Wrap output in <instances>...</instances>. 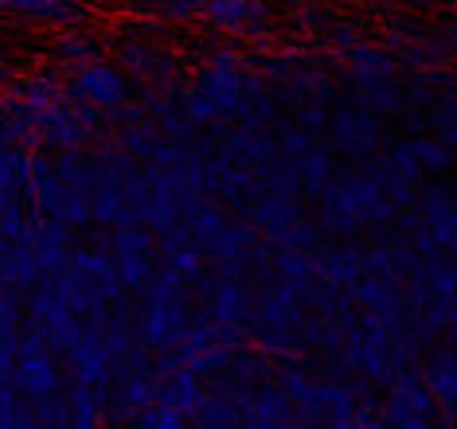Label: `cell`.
<instances>
[{
  "instance_id": "obj_36",
  "label": "cell",
  "mask_w": 457,
  "mask_h": 429,
  "mask_svg": "<svg viewBox=\"0 0 457 429\" xmlns=\"http://www.w3.org/2000/svg\"><path fill=\"white\" fill-rule=\"evenodd\" d=\"M133 425H141V429H184V425H188V417H184L180 410H172L169 402L153 399L145 410H137Z\"/></svg>"
},
{
  "instance_id": "obj_11",
  "label": "cell",
  "mask_w": 457,
  "mask_h": 429,
  "mask_svg": "<svg viewBox=\"0 0 457 429\" xmlns=\"http://www.w3.org/2000/svg\"><path fill=\"white\" fill-rule=\"evenodd\" d=\"M71 94L98 110H113V106H126L129 102V78L118 62L106 59H82L71 67Z\"/></svg>"
},
{
  "instance_id": "obj_37",
  "label": "cell",
  "mask_w": 457,
  "mask_h": 429,
  "mask_svg": "<svg viewBox=\"0 0 457 429\" xmlns=\"http://www.w3.org/2000/svg\"><path fill=\"white\" fill-rule=\"evenodd\" d=\"M55 51H59V59L75 67V62L95 59V55H98V39H95V36H87V31H79V28H67Z\"/></svg>"
},
{
  "instance_id": "obj_7",
  "label": "cell",
  "mask_w": 457,
  "mask_h": 429,
  "mask_svg": "<svg viewBox=\"0 0 457 429\" xmlns=\"http://www.w3.org/2000/svg\"><path fill=\"white\" fill-rule=\"evenodd\" d=\"M328 129V149L345 153L352 161H368L379 149L383 137V113L368 110V106H337L325 121Z\"/></svg>"
},
{
  "instance_id": "obj_29",
  "label": "cell",
  "mask_w": 457,
  "mask_h": 429,
  "mask_svg": "<svg viewBox=\"0 0 457 429\" xmlns=\"http://www.w3.org/2000/svg\"><path fill=\"white\" fill-rule=\"evenodd\" d=\"M118 55L129 67V75H141V78H149V82H169L176 75V59L161 55V51H153V47H145V44H133V39L118 47Z\"/></svg>"
},
{
  "instance_id": "obj_2",
  "label": "cell",
  "mask_w": 457,
  "mask_h": 429,
  "mask_svg": "<svg viewBox=\"0 0 457 429\" xmlns=\"http://www.w3.org/2000/svg\"><path fill=\"white\" fill-rule=\"evenodd\" d=\"M55 285L67 297V305L75 309L79 320H95L113 301L126 297V285L113 274L110 254H102V250H75L71 266L63 274H55Z\"/></svg>"
},
{
  "instance_id": "obj_10",
  "label": "cell",
  "mask_w": 457,
  "mask_h": 429,
  "mask_svg": "<svg viewBox=\"0 0 457 429\" xmlns=\"http://www.w3.org/2000/svg\"><path fill=\"white\" fill-rule=\"evenodd\" d=\"M192 324V301L176 297V301H141L133 332L149 351H172L184 340Z\"/></svg>"
},
{
  "instance_id": "obj_5",
  "label": "cell",
  "mask_w": 457,
  "mask_h": 429,
  "mask_svg": "<svg viewBox=\"0 0 457 429\" xmlns=\"http://www.w3.org/2000/svg\"><path fill=\"white\" fill-rule=\"evenodd\" d=\"M379 414H383V425L391 429H430L442 422L434 394L419 383V367L403 371L399 379L387 383V399H383Z\"/></svg>"
},
{
  "instance_id": "obj_39",
  "label": "cell",
  "mask_w": 457,
  "mask_h": 429,
  "mask_svg": "<svg viewBox=\"0 0 457 429\" xmlns=\"http://www.w3.org/2000/svg\"><path fill=\"white\" fill-rule=\"evenodd\" d=\"M325 121H328V106H325V102L305 98V106H301V113H297V125H301V129L320 133V129H325Z\"/></svg>"
},
{
  "instance_id": "obj_33",
  "label": "cell",
  "mask_w": 457,
  "mask_h": 429,
  "mask_svg": "<svg viewBox=\"0 0 457 429\" xmlns=\"http://www.w3.org/2000/svg\"><path fill=\"white\" fill-rule=\"evenodd\" d=\"M262 243L270 250H313L320 243V227L309 223V219L301 215V219H294V223H286L278 230H266Z\"/></svg>"
},
{
  "instance_id": "obj_8",
  "label": "cell",
  "mask_w": 457,
  "mask_h": 429,
  "mask_svg": "<svg viewBox=\"0 0 457 429\" xmlns=\"http://www.w3.org/2000/svg\"><path fill=\"white\" fill-rule=\"evenodd\" d=\"M246 75H251V67H246V59L238 55V51H220V55H212V62L200 70L195 90H200L204 98L215 106V113L227 121V118L238 113V106H243Z\"/></svg>"
},
{
  "instance_id": "obj_4",
  "label": "cell",
  "mask_w": 457,
  "mask_h": 429,
  "mask_svg": "<svg viewBox=\"0 0 457 429\" xmlns=\"http://www.w3.org/2000/svg\"><path fill=\"white\" fill-rule=\"evenodd\" d=\"M32 133H36V144H44L51 153H63V149H87L90 137L98 133L102 125V110L90 106V102L75 98V94H67V98L51 102L47 110L32 113Z\"/></svg>"
},
{
  "instance_id": "obj_16",
  "label": "cell",
  "mask_w": 457,
  "mask_h": 429,
  "mask_svg": "<svg viewBox=\"0 0 457 429\" xmlns=\"http://www.w3.org/2000/svg\"><path fill=\"white\" fill-rule=\"evenodd\" d=\"M243 425H251V429H294V425H301V417H297V406L289 402V394L282 391V386L266 379L251 394V402L243 406Z\"/></svg>"
},
{
  "instance_id": "obj_6",
  "label": "cell",
  "mask_w": 457,
  "mask_h": 429,
  "mask_svg": "<svg viewBox=\"0 0 457 429\" xmlns=\"http://www.w3.org/2000/svg\"><path fill=\"white\" fill-rule=\"evenodd\" d=\"M110 261H113V274L126 285V293H137L149 274L161 266L157 258V235L149 227L133 223V227H113L110 238Z\"/></svg>"
},
{
  "instance_id": "obj_30",
  "label": "cell",
  "mask_w": 457,
  "mask_h": 429,
  "mask_svg": "<svg viewBox=\"0 0 457 429\" xmlns=\"http://www.w3.org/2000/svg\"><path fill=\"white\" fill-rule=\"evenodd\" d=\"M102 406H106V386L95 391V386H82L75 383L67 391V417L71 429H95L102 425Z\"/></svg>"
},
{
  "instance_id": "obj_24",
  "label": "cell",
  "mask_w": 457,
  "mask_h": 429,
  "mask_svg": "<svg viewBox=\"0 0 457 429\" xmlns=\"http://www.w3.org/2000/svg\"><path fill=\"white\" fill-rule=\"evenodd\" d=\"M305 215V207H301V195H278V192H262L258 200L246 207V223H251L254 230H278L286 223H294V219Z\"/></svg>"
},
{
  "instance_id": "obj_34",
  "label": "cell",
  "mask_w": 457,
  "mask_h": 429,
  "mask_svg": "<svg viewBox=\"0 0 457 429\" xmlns=\"http://www.w3.org/2000/svg\"><path fill=\"white\" fill-rule=\"evenodd\" d=\"M0 429H36L32 402L20 399L12 383H0Z\"/></svg>"
},
{
  "instance_id": "obj_19",
  "label": "cell",
  "mask_w": 457,
  "mask_h": 429,
  "mask_svg": "<svg viewBox=\"0 0 457 429\" xmlns=\"http://www.w3.org/2000/svg\"><path fill=\"white\" fill-rule=\"evenodd\" d=\"M32 250H36V266H39V277H55L71 266V254H75V243H71V227L59 223V219H36V238H32Z\"/></svg>"
},
{
  "instance_id": "obj_14",
  "label": "cell",
  "mask_w": 457,
  "mask_h": 429,
  "mask_svg": "<svg viewBox=\"0 0 457 429\" xmlns=\"http://www.w3.org/2000/svg\"><path fill=\"white\" fill-rule=\"evenodd\" d=\"M67 371H71V383H82V386H110V355H106V343H102L98 328L90 320H82L79 336L67 343Z\"/></svg>"
},
{
  "instance_id": "obj_23",
  "label": "cell",
  "mask_w": 457,
  "mask_h": 429,
  "mask_svg": "<svg viewBox=\"0 0 457 429\" xmlns=\"http://www.w3.org/2000/svg\"><path fill=\"white\" fill-rule=\"evenodd\" d=\"M36 281H39V266H36L32 243L0 238V285L12 289V293H28Z\"/></svg>"
},
{
  "instance_id": "obj_1",
  "label": "cell",
  "mask_w": 457,
  "mask_h": 429,
  "mask_svg": "<svg viewBox=\"0 0 457 429\" xmlns=\"http://www.w3.org/2000/svg\"><path fill=\"white\" fill-rule=\"evenodd\" d=\"M320 200V215L317 227L320 235H356V230H371L376 235L379 227H391L395 207L391 200L376 187L368 172H332L325 187L317 192Z\"/></svg>"
},
{
  "instance_id": "obj_3",
  "label": "cell",
  "mask_w": 457,
  "mask_h": 429,
  "mask_svg": "<svg viewBox=\"0 0 457 429\" xmlns=\"http://www.w3.org/2000/svg\"><path fill=\"white\" fill-rule=\"evenodd\" d=\"M246 343V328H235V324L212 320V317H192L184 340L172 348L176 363L188 367L200 379H215L227 363L235 359V351H243Z\"/></svg>"
},
{
  "instance_id": "obj_13",
  "label": "cell",
  "mask_w": 457,
  "mask_h": 429,
  "mask_svg": "<svg viewBox=\"0 0 457 429\" xmlns=\"http://www.w3.org/2000/svg\"><path fill=\"white\" fill-rule=\"evenodd\" d=\"M200 16L227 36H266L274 28V12L266 0H207Z\"/></svg>"
},
{
  "instance_id": "obj_28",
  "label": "cell",
  "mask_w": 457,
  "mask_h": 429,
  "mask_svg": "<svg viewBox=\"0 0 457 429\" xmlns=\"http://www.w3.org/2000/svg\"><path fill=\"white\" fill-rule=\"evenodd\" d=\"M113 141H118L121 149H126V153H129L137 164H145V161H149V156L157 153V149H161V144L169 141V137H164V133H161V125L153 121L149 113H137V118H133L129 125H121V133H118V137H113Z\"/></svg>"
},
{
  "instance_id": "obj_26",
  "label": "cell",
  "mask_w": 457,
  "mask_h": 429,
  "mask_svg": "<svg viewBox=\"0 0 457 429\" xmlns=\"http://www.w3.org/2000/svg\"><path fill=\"white\" fill-rule=\"evenodd\" d=\"M294 169H297V184H301V195H317L320 187H325V180L332 176V149L328 144H320L317 137L305 144V149L294 153Z\"/></svg>"
},
{
  "instance_id": "obj_20",
  "label": "cell",
  "mask_w": 457,
  "mask_h": 429,
  "mask_svg": "<svg viewBox=\"0 0 457 429\" xmlns=\"http://www.w3.org/2000/svg\"><path fill=\"white\" fill-rule=\"evenodd\" d=\"M309 258H313V274L320 281H328V285L337 289H352L363 274L360 266V246H348V243H332V246H313L309 250Z\"/></svg>"
},
{
  "instance_id": "obj_41",
  "label": "cell",
  "mask_w": 457,
  "mask_h": 429,
  "mask_svg": "<svg viewBox=\"0 0 457 429\" xmlns=\"http://www.w3.org/2000/svg\"><path fill=\"white\" fill-rule=\"evenodd\" d=\"M4 82H8V70H4V62H0V87H4Z\"/></svg>"
},
{
  "instance_id": "obj_27",
  "label": "cell",
  "mask_w": 457,
  "mask_h": 429,
  "mask_svg": "<svg viewBox=\"0 0 457 429\" xmlns=\"http://www.w3.org/2000/svg\"><path fill=\"white\" fill-rule=\"evenodd\" d=\"M254 176H258V187L262 192H278V195H301V184H297V169H294V156H286L282 149H270L262 161L254 164Z\"/></svg>"
},
{
  "instance_id": "obj_35",
  "label": "cell",
  "mask_w": 457,
  "mask_h": 429,
  "mask_svg": "<svg viewBox=\"0 0 457 429\" xmlns=\"http://www.w3.org/2000/svg\"><path fill=\"white\" fill-rule=\"evenodd\" d=\"M32 422L36 429H67V394L63 391H51L44 399H32Z\"/></svg>"
},
{
  "instance_id": "obj_40",
  "label": "cell",
  "mask_w": 457,
  "mask_h": 429,
  "mask_svg": "<svg viewBox=\"0 0 457 429\" xmlns=\"http://www.w3.org/2000/svg\"><path fill=\"white\" fill-rule=\"evenodd\" d=\"M403 4H411L414 12H430V8H438L442 0H403Z\"/></svg>"
},
{
  "instance_id": "obj_38",
  "label": "cell",
  "mask_w": 457,
  "mask_h": 429,
  "mask_svg": "<svg viewBox=\"0 0 457 429\" xmlns=\"http://www.w3.org/2000/svg\"><path fill=\"white\" fill-rule=\"evenodd\" d=\"M149 4L157 8L161 16H169V20H195L204 12L207 0H149Z\"/></svg>"
},
{
  "instance_id": "obj_12",
  "label": "cell",
  "mask_w": 457,
  "mask_h": 429,
  "mask_svg": "<svg viewBox=\"0 0 457 429\" xmlns=\"http://www.w3.org/2000/svg\"><path fill=\"white\" fill-rule=\"evenodd\" d=\"M200 285V297H204V317L212 320H223V324H235V328H246L251 324V312H254V289L246 285L243 277H195Z\"/></svg>"
},
{
  "instance_id": "obj_9",
  "label": "cell",
  "mask_w": 457,
  "mask_h": 429,
  "mask_svg": "<svg viewBox=\"0 0 457 429\" xmlns=\"http://www.w3.org/2000/svg\"><path fill=\"white\" fill-rule=\"evenodd\" d=\"M368 176L376 180V187L391 200L395 211H403V207L414 203V192H419V184L426 180V172L419 169V161H414L411 144H391L387 153H371L368 156Z\"/></svg>"
},
{
  "instance_id": "obj_17",
  "label": "cell",
  "mask_w": 457,
  "mask_h": 429,
  "mask_svg": "<svg viewBox=\"0 0 457 429\" xmlns=\"http://www.w3.org/2000/svg\"><path fill=\"white\" fill-rule=\"evenodd\" d=\"M419 383L434 394L442 410V422L453 425V406H457V359H453V348H434L426 355V363L419 367Z\"/></svg>"
},
{
  "instance_id": "obj_18",
  "label": "cell",
  "mask_w": 457,
  "mask_h": 429,
  "mask_svg": "<svg viewBox=\"0 0 457 429\" xmlns=\"http://www.w3.org/2000/svg\"><path fill=\"white\" fill-rule=\"evenodd\" d=\"M157 258H161V266H169L172 274H180L188 285L204 274V250L195 246L192 230L184 227L180 219H176L169 230H161L157 235Z\"/></svg>"
},
{
  "instance_id": "obj_21",
  "label": "cell",
  "mask_w": 457,
  "mask_h": 429,
  "mask_svg": "<svg viewBox=\"0 0 457 429\" xmlns=\"http://www.w3.org/2000/svg\"><path fill=\"white\" fill-rule=\"evenodd\" d=\"M340 62H345L348 78L356 82V87H363V82H383V78L399 75V59H395L387 47L363 44V39H356L352 47L340 51Z\"/></svg>"
},
{
  "instance_id": "obj_32",
  "label": "cell",
  "mask_w": 457,
  "mask_h": 429,
  "mask_svg": "<svg viewBox=\"0 0 457 429\" xmlns=\"http://www.w3.org/2000/svg\"><path fill=\"white\" fill-rule=\"evenodd\" d=\"M407 144L426 176H445L453 169V144H445L442 137H434V133H422V137H414Z\"/></svg>"
},
{
  "instance_id": "obj_22",
  "label": "cell",
  "mask_w": 457,
  "mask_h": 429,
  "mask_svg": "<svg viewBox=\"0 0 457 429\" xmlns=\"http://www.w3.org/2000/svg\"><path fill=\"white\" fill-rule=\"evenodd\" d=\"M0 12L39 20V24H55V28H82L90 16L82 0H0Z\"/></svg>"
},
{
  "instance_id": "obj_31",
  "label": "cell",
  "mask_w": 457,
  "mask_h": 429,
  "mask_svg": "<svg viewBox=\"0 0 457 429\" xmlns=\"http://www.w3.org/2000/svg\"><path fill=\"white\" fill-rule=\"evenodd\" d=\"M192 422L204 425V429H235V425H243V410H238V402H231L227 394L207 391L200 399V406H195Z\"/></svg>"
},
{
  "instance_id": "obj_15",
  "label": "cell",
  "mask_w": 457,
  "mask_h": 429,
  "mask_svg": "<svg viewBox=\"0 0 457 429\" xmlns=\"http://www.w3.org/2000/svg\"><path fill=\"white\" fill-rule=\"evenodd\" d=\"M368 399V386L360 383H337V379H325L317 383V414H313V425H328V429H352V414L356 406Z\"/></svg>"
},
{
  "instance_id": "obj_25",
  "label": "cell",
  "mask_w": 457,
  "mask_h": 429,
  "mask_svg": "<svg viewBox=\"0 0 457 429\" xmlns=\"http://www.w3.org/2000/svg\"><path fill=\"white\" fill-rule=\"evenodd\" d=\"M204 394H207L204 379L200 375H192L188 367H176V371H169V375H161L157 379V399L169 402L172 410H180L188 422H192V414H195V406H200Z\"/></svg>"
}]
</instances>
